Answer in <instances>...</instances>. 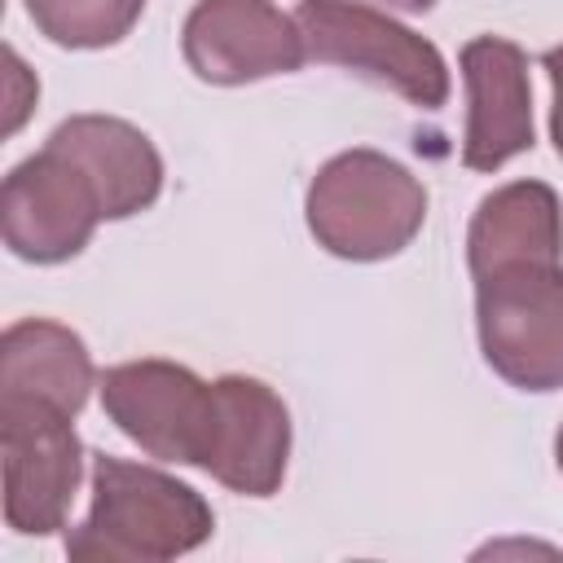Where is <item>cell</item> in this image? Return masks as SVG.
<instances>
[{
  "label": "cell",
  "instance_id": "cell-3",
  "mask_svg": "<svg viewBox=\"0 0 563 563\" xmlns=\"http://www.w3.org/2000/svg\"><path fill=\"white\" fill-rule=\"evenodd\" d=\"M308 57L325 66H343L418 110H440L449 101V66L444 53L418 31L400 26L391 13L343 0H303L295 9Z\"/></svg>",
  "mask_w": 563,
  "mask_h": 563
},
{
  "label": "cell",
  "instance_id": "cell-14",
  "mask_svg": "<svg viewBox=\"0 0 563 563\" xmlns=\"http://www.w3.org/2000/svg\"><path fill=\"white\" fill-rule=\"evenodd\" d=\"M145 0H26V18L57 48H110L132 35Z\"/></svg>",
  "mask_w": 563,
  "mask_h": 563
},
{
  "label": "cell",
  "instance_id": "cell-6",
  "mask_svg": "<svg viewBox=\"0 0 563 563\" xmlns=\"http://www.w3.org/2000/svg\"><path fill=\"white\" fill-rule=\"evenodd\" d=\"M106 418L150 457L176 466H207L216 440V383L198 378L189 365L141 356L110 365L101 374Z\"/></svg>",
  "mask_w": 563,
  "mask_h": 563
},
{
  "label": "cell",
  "instance_id": "cell-16",
  "mask_svg": "<svg viewBox=\"0 0 563 563\" xmlns=\"http://www.w3.org/2000/svg\"><path fill=\"white\" fill-rule=\"evenodd\" d=\"M343 4H369L383 13H427L435 0H343Z\"/></svg>",
  "mask_w": 563,
  "mask_h": 563
},
{
  "label": "cell",
  "instance_id": "cell-1",
  "mask_svg": "<svg viewBox=\"0 0 563 563\" xmlns=\"http://www.w3.org/2000/svg\"><path fill=\"white\" fill-rule=\"evenodd\" d=\"M216 532L211 501L145 462L92 453V506L66 532L75 563H167Z\"/></svg>",
  "mask_w": 563,
  "mask_h": 563
},
{
  "label": "cell",
  "instance_id": "cell-7",
  "mask_svg": "<svg viewBox=\"0 0 563 563\" xmlns=\"http://www.w3.org/2000/svg\"><path fill=\"white\" fill-rule=\"evenodd\" d=\"M106 220L101 198L84 167L66 154L40 145L22 158L0 189V233L4 246L26 264H66L75 260L97 224Z\"/></svg>",
  "mask_w": 563,
  "mask_h": 563
},
{
  "label": "cell",
  "instance_id": "cell-12",
  "mask_svg": "<svg viewBox=\"0 0 563 563\" xmlns=\"http://www.w3.org/2000/svg\"><path fill=\"white\" fill-rule=\"evenodd\" d=\"M519 264H563V202L545 180H510L484 194L466 229L475 282Z\"/></svg>",
  "mask_w": 563,
  "mask_h": 563
},
{
  "label": "cell",
  "instance_id": "cell-10",
  "mask_svg": "<svg viewBox=\"0 0 563 563\" xmlns=\"http://www.w3.org/2000/svg\"><path fill=\"white\" fill-rule=\"evenodd\" d=\"M216 440L207 453V475L242 497H273L290 462V409L286 400L251 374L216 378Z\"/></svg>",
  "mask_w": 563,
  "mask_h": 563
},
{
  "label": "cell",
  "instance_id": "cell-11",
  "mask_svg": "<svg viewBox=\"0 0 563 563\" xmlns=\"http://www.w3.org/2000/svg\"><path fill=\"white\" fill-rule=\"evenodd\" d=\"M44 145L84 167L106 220H132L163 194V154L136 123L119 114H70L48 132Z\"/></svg>",
  "mask_w": 563,
  "mask_h": 563
},
{
  "label": "cell",
  "instance_id": "cell-5",
  "mask_svg": "<svg viewBox=\"0 0 563 563\" xmlns=\"http://www.w3.org/2000/svg\"><path fill=\"white\" fill-rule=\"evenodd\" d=\"M84 440L75 413L0 396V462H4V523L18 537H53L70 519L84 479Z\"/></svg>",
  "mask_w": 563,
  "mask_h": 563
},
{
  "label": "cell",
  "instance_id": "cell-9",
  "mask_svg": "<svg viewBox=\"0 0 563 563\" xmlns=\"http://www.w3.org/2000/svg\"><path fill=\"white\" fill-rule=\"evenodd\" d=\"M466 84L462 163L471 172H497L515 154L532 150V84L528 53L506 35H475L457 53Z\"/></svg>",
  "mask_w": 563,
  "mask_h": 563
},
{
  "label": "cell",
  "instance_id": "cell-8",
  "mask_svg": "<svg viewBox=\"0 0 563 563\" xmlns=\"http://www.w3.org/2000/svg\"><path fill=\"white\" fill-rule=\"evenodd\" d=\"M185 66L216 88L290 75L308 62L299 18L273 0H198L180 26Z\"/></svg>",
  "mask_w": 563,
  "mask_h": 563
},
{
  "label": "cell",
  "instance_id": "cell-4",
  "mask_svg": "<svg viewBox=\"0 0 563 563\" xmlns=\"http://www.w3.org/2000/svg\"><path fill=\"white\" fill-rule=\"evenodd\" d=\"M479 352L519 391L563 387V264H519L475 282Z\"/></svg>",
  "mask_w": 563,
  "mask_h": 563
},
{
  "label": "cell",
  "instance_id": "cell-17",
  "mask_svg": "<svg viewBox=\"0 0 563 563\" xmlns=\"http://www.w3.org/2000/svg\"><path fill=\"white\" fill-rule=\"evenodd\" d=\"M554 462H559V471H563V427H559V435H554Z\"/></svg>",
  "mask_w": 563,
  "mask_h": 563
},
{
  "label": "cell",
  "instance_id": "cell-15",
  "mask_svg": "<svg viewBox=\"0 0 563 563\" xmlns=\"http://www.w3.org/2000/svg\"><path fill=\"white\" fill-rule=\"evenodd\" d=\"M541 66L550 75V88H554V106H550V141L563 158V44L559 48H545L541 53Z\"/></svg>",
  "mask_w": 563,
  "mask_h": 563
},
{
  "label": "cell",
  "instance_id": "cell-13",
  "mask_svg": "<svg viewBox=\"0 0 563 563\" xmlns=\"http://www.w3.org/2000/svg\"><path fill=\"white\" fill-rule=\"evenodd\" d=\"M97 383L88 343L48 317H22L0 334V396L48 400L66 413L88 405Z\"/></svg>",
  "mask_w": 563,
  "mask_h": 563
},
{
  "label": "cell",
  "instance_id": "cell-2",
  "mask_svg": "<svg viewBox=\"0 0 563 563\" xmlns=\"http://www.w3.org/2000/svg\"><path fill=\"white\" fill-rule=\"evenodd\" d=\"M303 220L317 246L334 260H391L427 224V185L378 150H343L317 167Z\"/></svg>",
  "mask_w": 563,
  "mask_h": 563
}]
</instances>
